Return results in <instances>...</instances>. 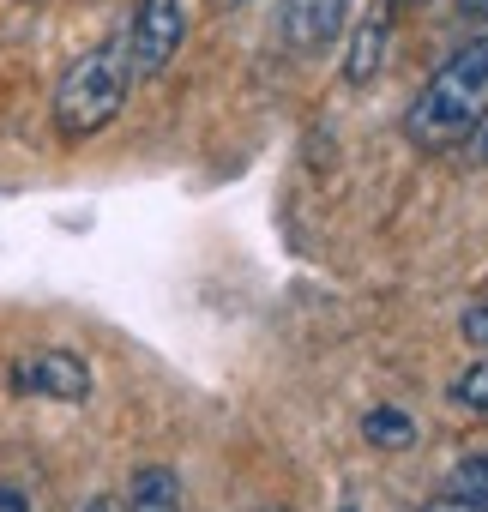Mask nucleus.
<instances>
[{
    "label": "nucleus",
    "instance_id": "nucleus-1",
    "mask_svg": "<svg viewBox=\"0 0 488 512\" xmlns=\"http://www.w3.org/2000/svg\"><path fill=\"white\" fill-rule=\"evenodd\" d=\"M482 115H488V37H470L422 85V97L404 115V133L416 145H446V139H464L470 127H482Z\"/></svg>",
    "mask_w": 488,
    "mask_h": 512
},
{
    "label": "nucleus",
    "instance_id": "nucleus-2",
    "mask_svg": "<svg viewBox=\"0 0 488 512\" xmlns=\"http://www.w3.org/2000/svg\"><path fill=\"white\" fill-rule=\"evenodd\" d=\"M127 91H133V67H127V43H97L85 49L61 85H55V133L61 139H97L121 109H127Z\"/></svg>",
    "mask_w": 488,
    "mask_h": 512
},
{
    "label": "nucleus",
    "instance_id": "nucleus-3",
    "mask_svg": "<svg viewBox=\"0 0 488 512\" xmlns=\"http://www.w3.org/2000/svg\"><path fill=\"white\" fill-rule=\"evenodd\" d=\"M181 37H187V7H181V0H139V7H133V25L121 31L133 79H157V73L175 61Z\"/></svg>",
    "mask_w": 488,
    "mask_h": 512
},
{
    "label": "nucleus",
    "instance_id": "nucleus-4",
    "mask_svg": "<svg viewBox=\"0 0 488 512\" xmlns=\"http://www.w3.org/2000/svg\"><path fill=\"white\" fill-rule=\"evenodd\" d=\"M13 386L43 392V398H61V404H85V398H91V368H85V356H73V350H43V356L19 362Z\"/></svg>",
    "mask_w": 488,
    "mask_h": 512
},
{
    "label": "nucleus",
    "instance_id": "nucleus-5",
    "mask_svg": "<svg viewBox=\"0 0 488 512\" xmlns=\"http://www.w3.org/2000/svg\"><path fill=\"white\" fill-rule=\"evenodd\" d=\"M344 19H350V0H284V37L302 55H320L326 43H338Z\"/></svg>",
    "mask_w": 488,
    "mask_h": 512
},
{
    "label": "nucleus",
    "instance_id": "nucleus-6",
    "mask_svg": "<svg viewBox=\"0 0 488 512\" xmlns=\"http://www.w3.org/2000/svg\"><path fill=\"white\" fill-rule=\"evenodd\" d=\"M386 37H392V13H386V7L368 13V19L356 25V37H350V61H344V79H350V85H368V79L380 73V61H386Z\"/></svg>",
    "mask_w": 488,
    "mask_h": 512
},
{
    "label": "nucleus",
    "instance_id": "nucleus-7",
    "mask_svg": "<svg viewBox=\"0 0 488 512\" xmlns=\"http://www.w3.org/2000/svg\"><path fill=\"white\" fill-rule=\"evenodd\" d=\"M127 512H181V476L169 464H139L127 482Z\"/></svg>",
    "mask_w": 488,
    "mask_h": 512
},
{
    "label": "nucleus",
    "instance_id": "nucleus-8",
    "mask_svg": "<svg viewBox=\"0 0 488 512\" xmlns=\"http://www.w3.org/2000/svg\"><path fill=\"white\" fill-rule=\"evenodd\" d=\"M362 434H368V446L398 452V446H416V416H404V410L380 404V410H368V416H362Z\"/></svg>",
    "mask_w": 488,
    "mask_h": 512
},
{
    "label": "nucleus",
    "instance_id": "nucleus-9",
    "mask_svg": "<svg viewBox=\"0 0 488 512\" xmlns=\"http://www.w3.org/2000/svg\"><path fill=\"white\" fill-rule=\"evenodd\" d=\"M452 398H458L464 410H476V416H488V362H476V368H464V374L452 380Z\"/></svg>",
    "mask_w": 488,
    "mask_h": 512
},
{
    "label": "nucleus",
    "instance_id": "nucleus-10",
    "mask_svg": "<svg viewBox=\"0 0 488 512\" xmlns=\"http://www.w3.org/2000/svg\"><path fill=\"white\" fill-rule=\"evenodd\" d=\"M452 494H464V500H482V506H488V458H464V464H458V476H452Z\"/></svg>",
    "mask_w": 488,
    "mask_h": 512
},
{
    "label": "nucleus",
    "instance_id": "nucleus-11",
    "mask_svg": "<svg viewBox=\"0 0 488 512\" xmlns=\"http://www.w3.org/2000/svg\"><path fill=\"white\" fill-rule=\"evenodd\" d=\"M458 332H464V344L488 350V302H470V308L458 314Z\"/></svg>",
    "mask_w": 488,
    "mask_h": 512
},
{
    "label": "nucleus",
    "instance_id": "nucleus-12",
    "mask_svg": "<svg viewBox=\"0 0 488 512\" xmlns=\"http://www.w3.org/2000/svg\"><path fill=\"white\" fill-rule=\"evenodd\" d=\"M422 512H488L482 500H464V494H440V500H428Z\"/></svg>",
    "mask_w": 488,
    "mask_h": 512
},
{
    "label": "nucleus",
    "instance_id": "nucleus-13",
    "mask_svg": "<svg viewBox=\"0 0 488 512\" xmlns=\"http://www.w3.org/2000/svg\"><path fill=\"white\" fill-rule=\"evenodd\" d=\"M458 19H464V25H482V19H488V0H458Z\"/></svg>",
    "mask_w": 488,
    "mask_h": 512
},
{
    "label": "nucleus",
    "instance_id": "nucleus-14",
    "mask_svg": "<svg viewBox=\"0 0 488 512\" xmlns=\"http://www.w3.org/2000/svg\"><path fill=\"white\" fill-rule=\"evenodd\" d=\"M0 512H31V506H25V494H19V488L0 482Z\"/></svg>",
    "mask_w": 488,
    "mask_h": 512
},
{
    "label": "nucleus",
    "instance_id": "nucleus-15",
    "mask_svg": "<svg viewBox=\"0 0 488 512\" xmlns=\"http://www.w3.org/2000/svg\"><path fill=\"white\" fill-rule=\"evenodd\" d=\"M79 512H121V506H115V500H85Z\"/></svg>",
    "mask_w": 488,
    "mask_h": 512
},
{
    "label": "nucleus",
    "instance_id": "nucleus-16",
    "mask_svg": "<svg viewBox=\"0 0 488 512\" xmlns=\"http://www.w3.org/2000/svg\"><path fill=\"white\" fill-rule=\"evenodd\" d=\"M476 151H482V163H488V121H482V145H476Z\"/></svg>",
    "mask_w": 488,
    "mask_h": 512
},
{
    "label": "nucleus",
    "instance_id": "nucleus-17",
    "mask_svg": "<svg viewBox=\"0 0 488 512\" xmlns=\"http://www.w3.org/2000/svg\"><path fill=\"white\" fill-rule=\"evenodd\" d=\"M217 7H248V0H217Z\"/></svg>",
    "mask_w": 488,
    "mask_h": 512
},
{
    "label": "nucleus",
    "instance_id": "nucleus-18",
    "mask_svg": "<svg viewBox=\"0 0 488 512\" xmlns=\"http://www.w3.org/2000/svg\"><path fill=\"white\" fill-rule=\"evenodd\" d=\"M404 7H422V0H404Z\"/></svg>",
    "mask_w": 488,
    "mask_h": 512
},
{
    "label": "nucleus",
    "instance_id": "nucleus-19",
    "mask_svg": "<svg viewBox=\"0 0 488 512\" xmlns=\"http://www.w3.org/2000/svg\"><path fill=\"white\" fill-rule=\"evenodd\" d=\"M266 512H284V506H266Z\"/></svg>",
    "mask_w": 488,
    "mask_h": 512
},
{
    "label": "nucleus",
    "instance_id": "nucleus-20",
    "mask_svg": "<svg viewBox=\"0 0 488 512\" xmlns=\"http://www.w3.org/2000/svg\"><path fill=\"white\" fill-rule=\"evenodd\" d=\"M482 37H488V19H482Z\"/></svg>",
    "mask_w": 488,
    "mask_h": 512
}]
</instances>
